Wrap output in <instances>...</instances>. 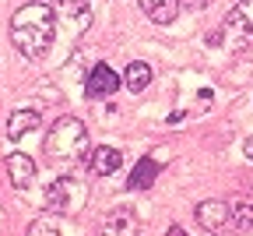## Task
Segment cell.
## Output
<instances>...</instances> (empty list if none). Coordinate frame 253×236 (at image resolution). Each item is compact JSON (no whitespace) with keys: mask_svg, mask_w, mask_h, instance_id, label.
<instances>
[{"mask_svg":"<svg viewBox=\"0 0 253 236\" xmlns=\"http://www.w3.org/2000/svg\"><path fill=\"white\" fill-rule=\"evenodd\" d=\"M84 197H88V187L74 177H56L46 190H42V208L56 212V215H71L84 205Z\"/></svg>","mask_w":253,"mask_h":236,"instance_id":"3957f363","label":"cell"},{"mask_svg":"<svg viewBox=\"0 0 253 236\" xmlns=\"http://www.w3.org/2000/svg\"><path fill=\"white\" fill-rule=\"evenodd\" d=\"M229 212H232V226L236 229H253V194H239L229 201Z\"/></svg>","mask_w":253,"mask_h":236,"instance_id":"7c38bea8","label":"cell"},{"mask_svg":"<svg viewBox=\"0 0 253 236\" xmlns=\"http://www.w3.org/2000/svg\"><path fill=\"white\" fill-rule=\"evenodd\" d=\"M243 155L253 162V138H246V145H243Z\"/></svg>","mask_w":253,"mask_h":236,"instance_id":"e0dca14e","label":"cell"},{"mask_svg":"<svg viewBox=\"0 0 253 236\" xmlns=\"http://www.w3.org/2000/svg\"><path fill=\"white\" fill-rule=\"evenodd\" d=\"M141 7H144V14L155 21V25H172L176 18H179V0H141Z\"/></svg>","mask_w":253,"mask_h":236,"instance_id":"9c48e42d","label":"cell"},{"mask_svg":"<svg viewBox=\"0 0 253 236\" xmlns=\"http://www.w3.org/2000/svg\"><path fill=\"white\" fill-rule=\"evenodd\" d=\"M99 236H137V215L130 208H113L106 215Z\"/></svg>","mask_w":253,"mask_h":236,"instance_id":"ba28073f","label":"cell"},{"mask_svg":"<svg viewBox=\"0 0 253 236\" xmlns=\"http://www.w3.org/2000/svg\"><path fill=\"white\" fill-rule=\"evenodd\" d=\"M120 162H123V155H120V148H109V145H99L91 152V170L99 173V177H109V173H116L120 170Z\"/></svg>","mask_w":253,"mask_h":236,"instance_id":"8fae6325","label":"cell"},{"mask_svg":"<svg viewBox=\"0 0 253 236\" xmlns=\"http://www.w3.org/2000/svg\"><path fill=\"white\" fill-rule=\"evenodd\" d=\"M166 236H190V233H183V229H179V226H172V229H169V233H166Z\"/></svg>","mask_w":253,"mask_h":236,"instance_id":"d6986e66","label":"cell"},{"mask_svg":"<svg viewBox=\"0 0 253 236\" xmlns=\"http://www.w3.org/2000/svg\"><path fill=\"white\" fill-rule=\"evenodd\" d=\"M28 236H60V226L53 219H36L28 226Z\"/></svg>","mask_w":253,"mask_h":236,"instance_id":"2e32d148","label":"cell"},{"mask_svg":"<svg viewBox=\"0 0 253 236\" xmlns=\"http://www.w3.org/2000/svg\"><path fill=\"white\" fill-rule=\"evenodd\" d=\"M53 32H56V11L46 0H32V4L18 7L11 18V39L28 60H42L49 53Z\"/></svg>","mask_w":253,"mask_h":236,"instance_id":"6da1fadb","label":"cell"},{"mask_svg":"<svg viewBox=\"0 0 253 236\" xmlns=\"http://www.w3.org/2000/svg\"><path fill=\"white\" fill-rule=\"evenodd\" d=\"M116 88H120L116 71H113V67H106V63H95V67H91V74H88V81H84L88 99H109Z\"/></svg>","mask_w":253,"mask_h":236,"instance_id":"5b68a950","label":"cell"},{"mask_svg":"<svg viewBox=\"0 0 253 236\" xmlns=\"http://www.w3.org/2000/svg\"><path fill=\"white\" fill-rule=\"evenodd\" d=\"M123 81H126V92H144L148 88V81H151V67L148 63H130L126 67V74H123Z\"/></svg>","mask_w":253,"mask_h":236,"instance_id":"9a60e30c","label":"cell"},{"mask_svg":"<svg viewBox=\"0 0 253 236\" xmlns=\"http://www.w3.org/2000/svg\"><path fill=\"white\" fill-rule=\"evenodd\" d=\"M56 11V21L67 28V36H81V32L91 25V4L88 0H60Z\"/></svg>","mask_w":253,"mask_h":236,"instance_id":"277c9868","label":"cell"},{"mask_svg":"<svg viewBox=\"0 0 253 236\" xmlns=\"http://www.w3.org/2000/svg\"><path fill=\"white\" fill-rule=\"evenodd\" d=\"M39 120H42L39 113H32V110H21V113H14V117H11V123H7V134H11L14 141H21L28 130H39Z\"/></svg>","mask_w":253,"mask_h":236,"instance_id":"4fadbf2b","label":"cell"},{"mask_svg":"<svg viewBox=\"0 0 253 236\" xmlns=\"http://www.w3.org/2000/svg\"><path fill=\"white\" fill-rule=\"evenodd\" d=\"M155 177H158V162H155V159H141V162L134 166L130 180H126V187L144 190V187H151V183H155Z\"/></svg>","mask_w":253,"mask_h":236,"instance_id":"5bb4252c","label":"cell"},{"mask_svg":"<svg viewBox=\"0 0 253 236\" xmlns=\"http://www.w3.org/2000/svg\"><path fill=\"white\" fill-rule=\"evenodd\" d=\"M179 4H186V7H204L208 0H179Z\"/></svg>","mask_w":253,"mask_h":236,"instance_id":"ac0fdd59","label":"cell"},{"mask_svg":"<svg viewBox=\"0 0 253 236\" xmlns=\"http://www.w3.org/2000/svg\"><path fill=\"white\" fill-rule=\"evenodd\" d=\"M7 173H11V183L18 190H25L32 183V177H36V162L28 155H21V152H14V155H7Z\"/></svg>","mask_w":253,"mask_h":236,"instance_id":"30bf717a","label":"cell"},{"mask_svg":"<svg viewBox=\"0 0 253 236\" xmlns=\"http://www.w3.org/2000/svg\"><path fill=\"white\" fill-rule=\"evenodd\" d=\"M225 28L236 32L239 43H253V0H243L225 14Z\"/></svg>","mask_w":253,"mask_h":236,"instance_id":"52a82bcc","label":"cell"},{"mask_svg":"<svg viewBox=\"0 0 253 236\" xmlns=\"http://www.w3.org/2000/svg\"><path fill=\"white\" fill-rule=\"evenodd\" d=\"M88 148V130L78 117H60L46 134V155L49 159H78Z\"/></svg>","mask_w":253,"mask_h":236,"instance_id":"7a4b0ae2","label":"cell"},{"mask_svg":"<svg viewBox=\"0 0 253 236\" xmlns=\"http://www.w3.org/2000/svg\"><path fill=\"white\" fill-rule=\"evenodd\" d=\"M28 4H32V0H28Z\"/></svg>","mask_w":253,"mask_h":236,"instance_id":"ffe728a7","label":"cell"},{"mask_svg":"<svg viewBox=\"0 0 253 236\" xmlns=\"http://www.w3.org/2000/svg\"><path fill=\"white\" fill-rule=\"evenodd\" d=\"M197 222H201L208 233H221L225 226H232L229 201H201V205H197Z\"/></svg>","mask_w":253,"mask_h":236,"instance_id":"8992f818","label":"cell"}]
</instances>
